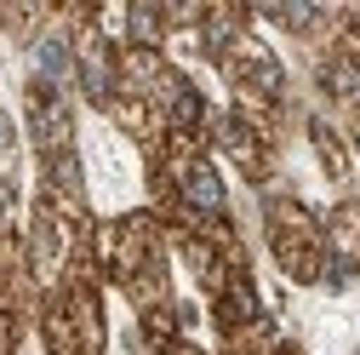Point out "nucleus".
<instances>
[{"label":"nucleus","mask_w":360,"mask_h":355,"mask_svg":"<svg viewBox=\"0 0 360 355\" xmlns=\"http://www.w3.org/2000/svg\"><path fill=\"white\" fill-rule=\"evenodd\" d=\"M189 201H195V206H217V201H223L217 178H212L206 166H200V172H189Z\"/></svg>","instance_id":"obj_2"},{"label":"nucleus","mask_w":360,"mask_h":355,"mask_svg":"<svg viewBox=\"0 0 360 355\" xmlns=\"http://www.w3.org/2000/svg\"><path fill=\"white\" fill-rule=\"evenodd\" d=\"M0 155H12V120L0 115Z\"/></svg>","instance_id":"obj_3"},{"label":"nucleus","mask_w":360,"mask_h":355,"mask_svg":"<svg viewBox=\"0 0 360 355\" xmlns=\"http://www.w3.org/2000/svg\"><path fill=\"white\" fill-rule=\"evenodd\" d=\"M69 75V46H63V40H40V80H63Z\"/></svg>","instance_id":"obj_1"},{"label":"nucleus","mask_w":360,"mask_h":355,"mask_svg":"<svg viewBox=\"0 0 360 355\" xmlns=\"http://www.w3.org/2000/svg\"><path fill=\"white\" fill-rule=\"evenodd\" d=\"M0 212H6V189H0Z\"/></svg>","instance_id":"obj_4"}]
</instances>
